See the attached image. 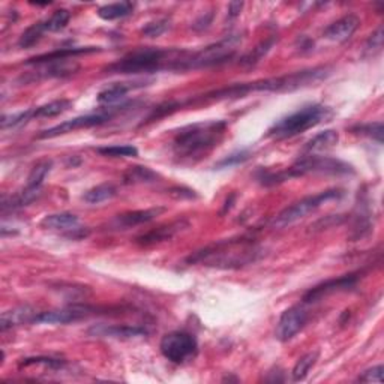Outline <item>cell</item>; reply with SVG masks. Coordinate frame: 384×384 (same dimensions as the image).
<instances>
[{"label":"cell","mask_w":384,"mask_h":384,"mask_svg":"<svg viewBox=\"0 0 384 384\" xmlns=\"http://www.w3.org/2000/svg\"><path fill=\"white\" fill-rule=\"evenodd\" d=\"M242 10H243L242 2H231L230 5H228V17H230V19L239 17Z\"/></svg>","instance_id":"obj_42"},{"label":"cell","mask_w":384,"mask_h":384,"mask_svg":"<svg viewBox=\"0 0 384 384\" xmlns=\"http://www.w3.org/2000/svg\"><path fill=\"white\" fill-rule=\"evenodd\" d=\"M124 183L125 185H142V183H155L158 182L161 176L153 171L152 168L146 166H133L129 167L124 173Z\"/></svg>","instance_id":"obj_24"},{"label":"cell","mask_w":384,"mask_h":384,"mask_svg":"<svg viewBox=\"0 0 384 384\" xmlns=\"http://www.w3.org/2000/svg\"><path fill=\"white\" fill-rule=\"evenodd\" d=\"M101 52V47H71V48H60V50H54L52 53H45L41 56L32 57L26 62V65H41V63H48V62H56V60H67L69 57L80 56V54H92Z\"/></svg>","instance_id":"obj_19"},{"label":"cell","mask_w":384,"mask_h":384,"mask_svg":"<svg viewBox=\"0 0 384 384\" xmlns=\"http://www.w3.org/2000/svg\"><path fill=\"white\" fill-rule=\"evenodd\" d=\"M147 86V81H135V83H113L98 93L96 100L102 105H114L124 100L129 91Z\"/></svg>","instance_id":"obj_20"},{"label":"cell","mask_w":384,"mask_h":384,"mask_svg":"<svg viewBox=\"0 0 384 384\" xmlns=\"http://www.w3.org/2000/svg\"><path fill=\"white\" fill-rule=\"evenodd\" d=\"M168 195L173 197L176 200H192V199H199V195L195 191L190 190V188L185 186H173L168 190Z\"/></svg>","instance_id":"obj_41"},{"label":"cell","mask_w":384,"mask_h":384,"mask_svg":"<svg viewBox=\"0 0 384 384\" xmlns=\"http://www.w3.org/2000/svg\"><path fill=\"white\" fill-rule=\"evenodd\" d=\"M35 365L45 366L48 370H62V368L67 365V362L60 361V359H52V357H27V359H23V361L19 363L20 368H29Z\"/></svg>","instance_id":"obj_36"},{"label":"cell","mask_w":384,"mask_h":384,"mask_svg":"<svg viewBox=\"0 0 384 384\" xmlns=\"http://www.w3.org/2000/svg\"><path fill=\"white\" fill-rule=\"evenodd\" d=\"M134 3L131 2H119V3H110L104 5L98 10V17L105 21H113L119 19H125L128 15L133 14Z\"/></svg>","instance_id":"obj_25"},{"label":"cell","mask_w":384,"mask_h":384,"mask_svg":"<svg viewBox=\"0 0 384 384\" xmlns=\"http://www.w3.org/2000/svg\"><path fill=\"white\" fill-rule=\"evenodd\" d=\"M383 372H384L383 365H377L374 368H370V370H366L365 372L359 375L357 381L359 383H381L383 381Z\"/></svg>","instance_id":"obj_40"},{"label":"cell","mask_w":384,"mask_h":384,"mask_svg":"<svg viewBox=\"0 0 384 384\" xmlns=\"http://www.w3.org/2000/svg\"><path fill=\"white\" fill-rule=\"evenodd\" d=\"M188 228H190V223H188L186 219H176V221H171V223L162 224L157 228H153V230L147 231L142 236H138L135 242L138 245H142V247H152V245L171 240L174 236L188 230Z\"/></svg>","instance_id":"obj_13"},{"label":"cell","mask_w":384,"mask_h":384,"mask_svg":"<svg viewBox=\"0 0 384 384\" xmlns=\"http://www.w3.org/2000/svg\"><path fill=\"white\" fill-rule=\"evenodd\" d=\"M166 210H167L166 207H152V209L125 212V214L114 216L109 223V228L110 230H128V228L150 223V221H153L155 218H158L159 215L164 214Z\"/></svg>","instance_id":"obj_14"},{"label":"cell","mask_w":384,"mask_h":384,"mask_svg":"<svg viewBox=\"0 0 384 384\" xmlns=\"http://www.w3.org/2000/svg\"><path fill=\"white\" fill-rule=\"evenodd\" d=\"M53 168V161L52 159H41L34 166V168L30 170V173L27 176V186L30 188H41L43 182L45 181V177L48 176Z\"/></svg>","instance_id":"obj_28"},{"label":"cell","mask_w":384,"mask_h":384,"mask_svg":"<svg viewBox=\"0 0 384 384\" xmlns=\"http://www.w3.org/2000/svg\"><path fill=\"white\" fill-rule=\"evenodd\" d=\"M339 142V134L338 131L335 129H326L323 133L317 134L313 137L305 146V153L306 155H317L318 152L329 150L332 147H335Z\"/></svg>","instance_id":"obj_23"},{"label":"cell","mask_w":384,"mask_h":384,"mask_svg":"<svg viewBox=\"0 0 384 384\" xmlns=\"http://www.w3.org/2000/svg\"><path fill=\"white\" fill-rule=\"evenodd\" d=\"M109 308H95L89 305H69L60 309H52V311H44L38 313L35 317L34 324H68V323H77L86 318L98 315V314H105L101 311H105Z\"/></svg>","instance_id":"obj_10"},{"label":"cell","mask_w":384,"mask_h":384,"mask_svg":"<svg viewBox=\"0 0 384 384\" xmlns=\"http://www.w3.org/2000/svg\"><path fill=\"white\" fill-rule=\"evenodd\" d=\"M78 216L69 214V212H60V214H52L47 215L41 221L39 225L45 228V230H54V231H71L74 228L78 227Z\"/></svg>","instance_id":"obj_21"},{"label":"cell","mask_w":384,"mask_h":384,"mask_svg":"<svg viewBox=\"0 0 384 384\" xmlns=\"http://www.w3.org/2000/svg\"><path fill=\"white\" fill-rule=\"evenodd\" d=\"M251 158V152L249 150H238L231 155H228L227 158L221 159L219 162L215 164L216 170H223V168H231L236 166H240L243 162H247Z\"/></svg>","instance_id":"obj_37"},{"label":"cell","mask_w":384,"mask_h":384,"mask_svg":"<svg viewBox=\"0 0 384 384\" xmlns=\"http://www.w3.org/2000/svg\"><path fill=\"white\" fill-rule=\"evenodd\" d=\"M168 27H170L168 19H161V20H157V21L147 23L146 26L142 29V34L146 38H158L162 34H166Z\"/></svg>","instance_id":"obj_39"},{"label":"cell","mask_w":384,"mask_h":384,"mask_svg":"<svg viewBox=\"0 0 384 384\" xmlns=\"http://www.w3.org/2000/svg\"><path fill=\"white\" fill-rule=\"evenodd\" d=\"M72 107L71 100H56L48 102L45 105H41L38 109H34V119H41V117H56L59 114H63L65 111H68Z\"/></svg>","instance_id":"obj_27"},{"label":"cell","mask_w":384,"mask_h":384,"mask_svg":"<svg viewBox=\"0 0 384 384\" xmlns=\"http://www.w3.org/2000/svg\"><path fill=\"white\" fill-rule=\"evenodd\" d=\"M361 26V19L356 14H347L339 20L333 21L330 26L324 30V38L332 41V43H346L354 32Z\"/></svg>","instance_id":"obj_16"},{"label":"cell","mask_w":384,"mask_h":384,"mask_svg":"<svg viewBox=\"0 0 384 384\" xmlns=\"http://www.w3.org/2000/svg\"><path fill=\"white\" fill-rule=\"evenodd\" d=\"M354 134L363 135L368 138H372L377 143H383V124L381 122H374V124H363V125H356L353 129Z\"/></svg>","instance_id":"obj_35"},{"label":"cell","mask_w":384,"mask_h":384,"mask_svg":"<svg viewBox=\"0 0 384 384\" xmlns=\"http://www.w3.org/2000/svg\"><path fill=\"white\" fill-rule=\"evenodd\" d=\"M361 280V273H348L344 276L339 278H333V280H329L326 282H321L315 285L314 289L309 290L305 296H304V304H315V302H320L324 297L330 296L333 293H339V291H346V290H351L353 287H356V284Z\"/></svg>","instance_id":"obj_12"},{"label":"cell","mask_w":384,"mask_h":384,"mask_svg":"<svg viewBox=\"0 0 384 384\" xmlns=\"http://www.w3.org/2000/svg\"><path fill=\"white\" fill-rule=\"evenodd\" d=\"M41 188H30L26 186L23 191L11 195V197H3L2 200V212L6 214L8 210H17L21 207L29 206L30 203H34L41 197Z\"/></svg>","instance_id":"obj_22"},{"label":"cell","mask_w":384,"mask_h":384,"mask_svg":"<svg viewBox=\"0 0 384 384\" xmlns=\"http://www.w3.org/2000/svg\"><path fill=\"white\" fill-rule=\"evenodd\" d=\"M45 30V23L44 21H38L35 24H32V26L24 32V34L20 36L19 41V47L20 48H30L34 47L38 41L43 38Z\"/></svg>","instance_id":"obj_32"},{"label":"cell","mask_w":384,"mask_h":384,"mask_svg":"<svg viewBox=\"0 0 384 384\" xmlns=\"http://www.w3.org/2000/svg\"><path fill=\"white\" fill-rule=\"evenodd\" d=\"M353 166L337 158L321 157V155H305L299 158L289 168L282 170L284 181L287 182L294 177H302L306 174H324V176H348L354 174Z\"/></svg>","instance_id":"obj_5"},{"label":"cell","mask_w":384,"mask_h":384,"mask_svg":"<svg viewBox=\"0 0 384 384\" xmlns=\"http://www.w3.org/2000/svg\"><path fill=\"white\" fill-rule=\"evenodd\" d=\"M96 152L102 157L109 158H135L138 157V149L133 144H116V146H105L98 147Z\"/></svg>","instance_id":"obj_29"},{"label":"cell","mask_w":384,"mask_h":384,"mask_svg":"<svg viewBox=\"0 0 384 384\" xmlns=\"http://www.w3.org/2000/svg\"><path fill=\"white\" fill-rule=\"evenodd\" d=\"M240 39L242 38L238 35H231L219 41V43L201 48L197 53H188L181 65H179V71L210 68L231 60L236 53H238V45L240 44Z\"/></svg>","instance_id":"obj_6"},{"label":"cell","mask_w":384,"mask_h":384,"mask_svg":"<svg viewBox=\"0 0 384 384\" xmlns=\"http://www.w3.org/2000/svg\"><path fill=\"white\" fill-rule=\"evenodd\" d=\"M342 197H344V191L338 190V188L318 192L315 195H309V197L302 199L294 204H291V206L285 207L282 212H280V214L273 218L272 227L278 228V230H281V228H287L293 224H296L297 221L304 219L309 214H313V212L318 210L321 206H324L326 203L339 200Z\"/></svg>","instance_id":"obj_7"},{"label":"cell","mask_w":384,"mask_h":384,"mask_svg":"<svg viewBox=\"0 0 384 384\" xmlns=\"http://www.w3.org/2000/svg\"><path fill=\"white\" fill-rule=\"evenodd\" d=\"M333 110L328 107V105H305V107H302L300 110L289 114V116H285L273 124V126L267 131V137L276 138V140L293 138L324 124V122H329L333 117Z\"/></svg>","instance_id":"obj_4"},{"label":"cell","mask_w":384,"mask_h":384,"mask_svg":"<svg viewBox=\"0 0 384 384\" xmlns=\"http://www.w3.org/2000/svg\"><path fill=\"white\" fill-rule=\"evenodd\" d=\"M71 20V12L68 10H57L52 14V17L45 20V30L47 32H60L68 26Z\"/></svg>","instance_id":"obj_34"},{"label":"cell","mask_w":384,"mask_h":384,"mask_svg":"<svg viewBox=\"0 0 384 384\" xmlns=\"http://www.w3.org/2000/svg\"><path fill=\"white\" fill-rule=\"evenodd\" d=\"M234 199H236V194H231V195H230V199H227V201H225V204H224V209H223V212H221V215L227 214V212L233 207V201H234Z\"/></svg>","instance_id":"obj_44"},{"label":"cell","mask_w":384,"mask_h":384,"mask_svg":"<svg viewBox=\"0 0 384 384\" xmlns=\"http://www.w3.org/2000/svg\"><path fill=\"white\" fill-rule=\"evenodd\" d=\"M32 119H34V109L20 111V113H14V114H3L2 119H0V126H2V129L15 128L23 124H27V122Z\"/></svg>","instance_id":"obj_33"},{"label":"cell","mask_w":384,"mask_h":384,"mask_svg":"<svg viewBox=\"0 0 384 384\" xmlns=\"http://www.w3.org/2000/svg\"><path fill=\"white\" fill-rule=\"evenodd\" d=\"M309 320V313L305 308V304L294 305L289 308L287 311H284L280 321L276 324V339L281 342H287L293 339L296 335L305 328Z\"/></svg>","instance_id":"obj_11"},{"label":"cell","mask_w":384,"mask_h":384,"mask_svg":"<svg viewBox=\"0 0 384 384\" xmlns=\"http://www.w3.org/2000/svg\"><path fill=\"white\" fill-rule=\"evenodd\" d=\"M159 350L171 363L183 365L197 357L199 341L190 332L174 330L162 337Z\"/></svg>","instance_id":"obj_8"},{"label":"cell","mask_w":384,"mask_h":384,"mask_svg":"<svg viewBox=\"0 0 384 384\" xmlns=\"http://www.w3.org/2000/svg\"><path fill=\"white\" fill-rule=\"evenodd\" d=\"M227 128V120H207L188 125L174 135L171 149L181 159H200L221 143Z\"/></svg>","instance_id":"obj_2"},{"label":"cell","mask_w":384,"mask_h":384,"mask_svg":"<svg viewBox=\"0 0 384 384\" xmlns=\"http://www.w3.org/2000/svg\"><path fill=\"white\" fill-rule=\"evenodd\" d=\"M35 77L32 80H39V78H65L71 77L74 74L80 71V63L76 60H56V62H48V63H41L36 65Z\"/></svg>","instance_id":"obj_17"},{"label":"cell","mask_w":384,"mask_h":384,"mask_svg":"<svg viewBox=\"0 0 384 384\" xmlns=\"http://www.w3.org/2000/svg\"><path fill=\"white\" fill-rule=\"evenodd\" d=\"M275 43H276V38H271V39L263 41V43L258 44L249 54L245 56L243 59L240 60V63L243 65V67H254V65H257L269 52H271V48L273 47Z\"/></svg>","instance_id":"obj_31"},{"label":"cell","mask_w":384,"mask_h":384,"mask_svg":"<svg viewBox=\"0 0 384 384\" xmlns=\"http://www.w3.org/2000/svg\"><path fill=\"white\" fill-rule=\"evenodd\" d=\"M128 105H122V107H111L107 110H102L100 113H92V114H86V116H78L74 117L71 120L62 122V124L48 128L43 133L38 134V140H50V138H56L60 137L65 134L74 133L77 129H89L93 126H101L109 124V122L116 116L117 113H120L122 110H125Z\"/></svg>","instance_id":"obj_9"},{"label":"cell","mask_w":384,"mask_h":384,"mask_svg":"<svg viewBox=\"0 0 384 384\" xmlns=\"http://www.w3.org/2000/svg\"><path fill=\"white\" fill-rule=\"evenodd\" d=\"M212 19H214V14H212V12H210V14L207 15V17H204V15H203V17H201L200 20H197V21H195V24H194V29H195V30H203V29H207V27L210 26Z\"/></svg>","instance_id":"obj_43"},{"label":"cell","mask_w":384,"mask_h":384,"mask_svg":"<svg viewBox=\"0 0 384 384\" xmlns=\"http://www.w3.org/2000/svg\"><path fill=\"white\" fill-rule=\"evenodd\" d=\"M91 337L113 338V339H134L146 337L147 330L142 326L131 324H95L87 330Z\"/></svg>","instance_id":"obj_15"},{"label":"cell","mask_w":384,"mask_h":384,"mask_svg":"<svg viewBox=\"0 0 384 384\" xmlns=\"http://www.w3.org/2000/svg\"><path fill=\"white\" fill-rule=\"evenodd\" d=\"M261 249L254 239H227L197 251L186 261L190 264H203L218 269H239L256 263Z\"/></svg>","instance_id":"obj_1"},{"label":"cell","mask_w":384,"mask_h":384,"mask_svg":"<svg viewBox=\"0 0 384 384\" xmlns=\"http://www.w3.org/2000/svg\"><path fill=\"white\" fill-rule=\"evenodd\" d=\"M36 315V309L27 305L12 308L10 311L2 313V317H0V329H2V332H6L12 328H17V326L34 324Z\"/></svg>","instance_id":"obj_18"},{"label":"cell","mask_w":384,"mask_h":384,"mask_svg":"<svg viewBox=\"0 0 384 384\" xmlns=\"http://www.w3.org/2000/svg\"><path fill=\"white\" fill-rule=\"evenodd\" d=\"M116 195H117L116 186L111 183H102V185L93 186L89 191H86L83 195V200L89 204H100V203L114 199Z\"/></svg>","instance_id":"obj_26"},{"label":"cell","mask_w":384,"mask_h":384,"mask_svg":"<svg viewBox=\"0 0 384 384\" xmlns=\"http://www.w3.org/2000/svg\"><path fill=\"white\" fill-rule=\"evenodd\" d=\"M188 52L174 48H140L122 57L117 62L105 67V74L116 76H138V74H153L162 69L177 71L179 63Z\"/></svg>","instance_id":"obj_3"},{"label":"cell","mask_w":384,"mask_h":384,"mask_svg":"<svg viewBox=\"0 0 384 384\" xmlns=\"http://www.w3.org/2000/svg\"><path fill=\"white\" fill-rule=\"evenodd\" d=\"M383 38H384L383 26H380L370 38H368L363 54L368 57H375L377 54H380L383 50Z\"/></svg>","instance_id":"obj_38"},{"label":"cell","mask_w":384,"mask_h":384,"mask_svg":"<svg viewBox=\"0 0 384 384\" xmlns=\"http://www.w3.org/2000/svg\"><path fill=\"white\" fill-rule=\"evenodd\" d=\"M318 361V351H311V353L305 354L304 357H300L297 363L293 368V380L294 381H302L306 379L308 372L311 371V368L317 363Z\"/></svg>","instance_id":"obj_30"}]
</instances>
